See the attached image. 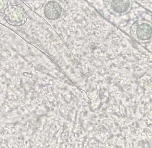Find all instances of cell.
Instances as JSON below:
<instances>
[{"instance_id":"1","label":"cell","mask_w":152,"mask_h":148,"mask_svg":"<svg viewBox=\"0 0 152 148\" xmlns=\"http://www.w3.org/2000/svg\"><path fill=\"white\" fill-rule=\"evenodd\" d=\"M4 17L8 24L13 26H20L27 20V14L21 7L12 4L7 6L4 12Z\"/></svg>"},{"instance_id":"2","label":"cell","mask_w":152,"mask_h":148,"mask_svg":"<svg viewBox=\"0 0 152 148\" xmlns=\"http://www.w3.org/2000/svg\"><path fill=\"white\" fill-rule=\"evenodd\" d=\"M44 13L49 19L54 20L57 18L61 13L60 6L54 1H49L45 6Z\"/></svg>"},{"instance_id":"3","label":"cell","mask_w":152,"mask_h":148,"mask_svg":"<svg viewBox=\"0 0 152 148\" xmlns=\"http://www.w3.org/2000/svg\"><path fill=\"white\" fill-rule=\"evenodd\" d=\"M137 35L141 40H147L152 36V28L149 25L143 24L137 29Z\"/></svg>"},{"instance_id":"4","label":"cell","mask_w":152,"mask_h":148,"mask_svg":"<svg viewBox=\"0 0 152 148\" xmlns=\"http://www.w3.org/2000/svg\"><path fill=\"white\" fill-rule=\"evenodd\" d=\"M129 5V0H113L112 3L114 9L119 12H125Z\"/></svg>"},{"instance_id":"5","label":"cell","mask_w":152,"mask_h":148,"mask_svg":"<svg viewBox=\"0 0 152 148\" xmlns=\"http://www.w3.org/2000/svg\"><path fill=\"white\" fill-rule=\"evenodd\" d=\"M8 5L7 0H0V14L4 13Z\"/></svg>"}]
</instances>
